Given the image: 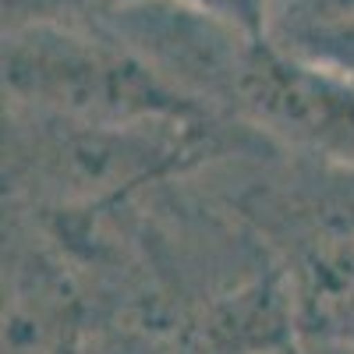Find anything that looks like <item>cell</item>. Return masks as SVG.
Returning a JSON list of instances; mask_svg holds the SVG:
<instances>
[{
  "label": "cell",
  "mask_w": 354,
  "mask_h": 354,
  "mask_svg": "<svg viewBox=\"0 0 354 354\" xmlns=\"http://www.w3.org/2000/svg\"><path fill=\"white\" fill-rule=\"evenodd\" d=\"M75 294L57 266L36 252H11L8 262V308L4 347L8 354H64L75 326Z\"/></svg>",
  "instance_id": "obj_3"
},
{
  "label": "cell",
  "mask_w": 354,
  "mask_h": 354,
  "mask_svg": "<svg viewBox=\"0 0 354 354\" xmlns=\"http://www.w3.org/2000/svg\"><path fill=\"white\" fill-rule=\"evenodd\" d=\"M121 4V0H113ZM174 4H185L192 11H202L223 25H234L241 32L252 36H266V18H270V4L273 0H174Z\"/></svg>",
  "instance_id": "obj_7"
},
{
  "label": "cell",
  "mask_w": 354,
  "mask_h": 354,
  "mask_svg": "<svg viewBox=\"0 0 354 354\" xmlns=\"http://www.w3.org/2000/svg\"><path fill=\"white\" fill-rule=\"evenodd\" d=\"M266 36L305 61L354 78V0H273Z\"/></svg>",
  "instance_id": "obj_4"
},
{
  "label": "cell",
  "mask_w": 354,
  "mask_h": 354,
  "mask_svg": "<svg viewBox=\"0 0 354 354\" xmlns=\"http://www.w3.org/2000/svg\"><path fill=\"white\" fill-rule=\"evenodd\" d=\"M305 308L315 330L354 347V245L333 252L312 270Z\"/></svg>",
  "instance_id": "obj_5"
},
{
  "label": "cell",
  "mask_w": 354,
  "mask_h": 354,
  "mask_svg": "<svg viewBox=\"0 0 354 354\" xmlns=\"http://www.w3.org/2000/svg\"><path fill=\"white\" fill-rule=\"evenodd\" d=\"M25 121L36 131L11 117L8 174H36L64 202H96L188 163L202 124H78L36 110H25Z\"/></svg>",
  "instance_id": "obj_2"
},
{
  "label": "cell",
  "mask_w": 354,
  "mask_h": 354,
  "mask_svg": "<svg viewBox=\"0 0 354 354\" xmlns=\"http://www.w3.org/2000/svg\"><path fill=\"white\" fill-rule=\"evenodd\" d=\"M113 0H4V28L25 21H88Z\"/></svg>",
  "instance_id": "obj_6"
},
{
  "label": "cell",
  "mask_w": 354,
  "mask_h": 354,
  "mask_svg": "<svg viewBox=\"0 0 354 354\" xmlns=\"http://www.w3.org/2000/svg\"><path fill=\"white\" fill-rule=\"evenodd\" d=\"M11 106L78 124H198L205 106L100 21H25L4 28Z\"/></svg>",
  "instance_id": "obj_1"
}]
</instances>
